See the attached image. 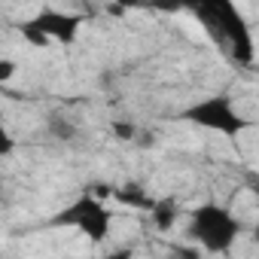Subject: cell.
<instances>
[{"label":"cell","mask_w":259,"mask_h":259,"mask_svg":"<svg viewBox=\"0 0 259 259\" xmlns=\"http://www.w3.org/2000/svg\"><path fill=\"white\" fill-rule=\"evenodd\" d=\"M49 43L58 40V43H73L76 34H79V25H82V16H73V13H61V10H40L34 19H28Z\"/></svg>","instance_id":"5"},{"label":"cell","mask_w":259,"mask_h":259,"mask_svg":"<svg viewBox=\"0 0 259 259\" xmlns=\"http://www.w3.org/2000/svg\"><path fill=\"white\" fill-rule=\"evenodd\" d=\"M13 153H16V141H13V135H10V128H7L4 113H0V159H7V156H13Z\"/></svg>","instance_id":"10"},{"label":"cell","mask_w":259,"mask_h":259,"mask_svg":"<svg viewBox=\"0 0 259 259\" xmlns=\"http://www.w3.org/2000/svg\"><path fill=\"white\" fill-rule=\"evenodd\" d=\"M110 195L119 201V204H125V207H135V210H147L150 213V207H153V195L141 186V183H125V186H116V189H110Z\"/></svg>","instance_id":"7"},{"label":"cell","mask_w":259,"mask_h":259,"mask_svg":"<svg viewBox=\"0 0 259 259\" xmlns=\"http://www.w3.org/2000/svg\"><path fill=\"white\" fill-rule=\"evenodd\" d=\"M150 220H153V226H156L159 232H171V229L177 226V220H180V201L171 198V195L156 198L153 207H150Z\"/></svg>","instance_id":"6"},{"label":"cell","mask_w":259,"mask_h":259,"mask_svg":"<svg viewBox=\"0 0 259 259\" xmlns=\"http://www.w3.org/2000/svg\"><path fill=\"white\" fill-rule=\"evenodd\" d=\"M46 132H49L58 144H73V141L79 138V125H76L70 116H64V113H52V116L46 119Z\"/></svg>","instance_id":"8"},{"label":"cell","mask_w":259,"mask_h":259,"mask_svg":"<svg viewBox=\"0 0 259 259\" xmlns=\"http://www.w3.org/2000/svg\"><path fill=\"white\" fill-rule=\"evenodd\" d=\"M238 235H241V220L226 204L207 201L189 213V238L204 253H229Z\"/></svg>","instance_id":"1"},{"label":"cell","mask_w":259,"mask_h":259,"mask_svg":"<svg viewBox=\"0 0 259 259\" xmlns=\"http://www.w3.org/2000/svg\"><path fill=\"white\" fill-rule=\"evenodd\" d=\"M104 259H138V256H135V250H128V247H119V250H110Z\"/></svg>","instance_id":"13"},{"label":"cell","mask_w":259,"mask_h":259,"mask_svg":"<svg viewBox=\"0 0 259 259\" xmlns=\"http://www.w3.org/2000/svg\"><path fill=\"white\" fill-rule=\"evenodd\" d=\"M49 226H55V229L67 226V229H76V232H79L82 238H89L92 244H104V241L110 238V229H113V213L104 207V201H101L98 195L82 192V195H76L67 207H61V210L49 220Z\"/></svg>","instance_id":"3"},{"label":"cell","mask_w":259,"mask_h":259,"mask_svg":"<svg viewBox=\"0 0 259 259\" xmlns=\"http://www.w3.org/2000/svg\"><path fill=\"white\" fill-rule=\"evenodd\" d=\"M138 132H141V128L132 125V122H113V135H116L119 141H135Z\"/></svg>","instance_id":"11"},{"label":"cell","mask_w":259,"mask_h":259,"mask_svg":"<svg viewBox=\"0 0 259 259\" xmlns=\"http://www.w3.org/2000/svg\"><path fill=\"white\" fill-rule=\"evenodd\" d=\"M16 73H19V64H16L13 58H0V85L10 82Z\"/></svg>","instance_id":"12"},{"label":"cell","mask_w":259,"mask_h":259,"mask_svg":"<svg viewBox=\"0 0 259 259\" xmlns=\"http://www.w3.org/2000/svg\"><path fill=\"white\" fill-rule=\"evenodd\" d=\"M19 34H22V37H25L34 49H46V46H49V40H46V37H43V34H40L31 22H22V25H19Z\"/></svg>","instance_id":"9"},{"label":"cell","mask_w":259,"mask_h":259,"mask_svg":"<svg viewBox=\"0 0 259 259\" xmlns=\"http://www.w3.org/2000/svg\"><path fill=\"white\" fill-rule=\"evenodd\" d=\"M180 119L195 125V128H207L223 138H238L241 132L250 128V119L235 107V101L229 95H210L201 98L195 104H189L186 110H180Z\"/></svg>","instance_id":"2"},{"label":"cell","mask_w":259,"mask_h":259,"mask_svg":"<svg viewBox=\"0 0 259 259\" xmlns=\"http://www.w3.org/2000/svg\"><path fill=\"white\" fill-rule=\"evenodd\" d=\"M107 13H110V16H122L125 10H122V7H107Z\"/></svg>","instance_id":"14"},{"label":"cell","mask_w":259,"mask_h":259,"mask_svg":"<svg viewBox=\"0 0 259 259\" xmlns=\"http://www.w3.org/2000/svg\"><path fill=\"white\" fill-rule=\"evenodd\" d=\"M195 13L207 25V31H213L217 37H223L232 46L238 61L253 64V37H250V28L244 25L241 13L235 10V4H204Z\"/></svg>","instance_id":"4"},{"label":"cell","mask_w":259,"mask_h":259,"mask_svg":"<svg viewBox=\"0 0 259 259\" xmlns=\"http://www.w3.org/2000/svg\"><path fill=\"white\" fill-rule=\"evenodd\" d=\"M174 259H177V256H174Z\"/></svg>","instance_id":"15"}]
</instances>
